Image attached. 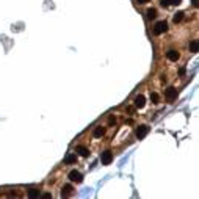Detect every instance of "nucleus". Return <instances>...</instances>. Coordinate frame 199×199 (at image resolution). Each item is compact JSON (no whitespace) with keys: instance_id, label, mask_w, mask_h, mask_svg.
Wrapping results in <instances>:
<instances>
[{"instance_id":"20","label":"nucleus","mask_w":199,"mask_h":199,"mask_svg":"<svg viewBox=\"0 0 199 199\" xmlns=\"http://www.w3.org/2000/svg\"><path fill=\"white\" fill-rule=\"evenodd\" d=\"M179 74H180V75H184V74H185V68H180V71H179Z\"/></svg>"},{"instance_id":"23","label":"nucleus","mask_w":199,"mask_h":199,"mask_svg":"<svg viewBox=\"0 0 199 199\" xmlns=\"http://www.w3.org/2000/svg\"><path fill=\"white\" fill-rule=\"evenodd\" d=\"M193 7H198V0H193Z\"/></svg>"},{"instance_id":"13","label":"nucleus","mask_w":199,"mask_h":199,"mask_svg":"<svg viewBox=\"0 0 199 199\" xmlns=\"http://www.w3.org/2000/svg\"><path fill=\"white\" fill-rule=\"evenodd\" d=\"M75 162H77V157L74 155V154H69V155L64 157V163H68V165H72Z\"/></svg>"},{"instance_id":"19","label":"nucleus","mask_w":199,"mask_h":199,"mask_svg":"<svg viewBox=\"0 0 199 199\" xmlns=\"http://www.w3.org/2000/svg\"><path fill=\"white\" fill-rule=\"evenodd\" d=\"M108 122H110V125H112V124H114V116H110Z\"/></svg>"},{"instance_id":"14","label":"nucleus","mask_w":199,"mask_h":199,"mask_svg":"<svg viewBox=\"0 0 199 199\" xmlns=\"http://www.w3.org/2000/svg\"><path fill=\"white\" fill-rule=\"evenodd\" d=\"M146 14H147V19H155L157 17V9L155 8H149Z\"/></svg>"},{"instance_id":"6","label":"nucleus","mask_w":199,"mask_h":199,"mask_svg":"<svg viewBox=\"0 0 199 199\" xmlns=\"http://www.w3.org/2000/svg\"><path fill=\"white\" fill-rule=\"evenodd\" d=\"M144 105H146V97L143 96V94L135 97V107L136 108H144Z\"/></svg>"},{"instance_id":"10","label":"nucleus","mask_w":199,"mask_h":199,"mask_svg":"<svg viewBox=\"0 0 199 199\" xmlns=\"http://www.w3.org/2000/svg\"><path fill=\"white\" fill-rule=\"evenodd\" d=\"M72 190H74V188H72V185H69V184H68V185H64V187H63V190H61V196L66 198V196L72 195Z\"/></svg>"},{"instance_id":"22","label":"nucleus","mask_w":199,"mask_h":199,"mask_svg":"<svg viewBox=\"0 0 199 199\" xmlns=\"http://www.w3.org/2000/svg\"><path fill=\"white\" fill-rule=\"evenodd\" d=\"M138 2H140V3H143V5H144V3H147V2H151V0H138Z\"/></svg>"},{"instance_id":"5","label":"nucleus","mask_w":199,"mask_h":199,"mask_svg":"<svg viewBox=\"0 0 199 199\" xmlns=\"http://www.w3.org/2000/svg\"><path fill=\"white\" fill-rule=\"evenodd\" d=\"M69 179L72 180V182H77V184H80V182H83V176H82L79 171H71L69 173Z\"/></svg>"},{"instance_id":"11","label":"nucleus","mask_w":199,"mask_h":199,"mask_svg":"<svg viewBox=\"0 0 199 199\" xmlns=\"http://www.w3.org/2000/svg\"><path fill=\"white\" fill-rule=\"evenodd\" d=\"M190 52H193V53H198V52H199V41L193 39V41L190 42Z\"/></svg>"},{"instance_id":"15","label":"nucleus","mask_w":199,"mask_h":199,"mask_svg":"<svg viewBox=\"0 0 199 199\" xmlns=\"http://www.w3.org/2000/svg\"><path fill=\"white\" fill-rule=\"evenodd\" d=\"M182 19H184V13H182V11H177V13L174 14V17H173V20L176 22V24H177V22H180Z\"/></svg>"},{"instance_id":"2","label":"nucleus","mask_w":199,"mask_h":199,"mask_svg":"<svg viewBox=\"0 0 199 199\" xmlns=\"http://www.w3.org/2000/svg\"><path fill=\"white\" fill-rule=\"evenodd\" d=\"M112 160H113V154L110 152V151H104L101 154V162H102V165H110V163H112Z\"/></svg>"},{"instance_id":"9","label":"nucleus","mask_w":199,"mask_h":199,"mask_svg":"<svg viewBox=\"0 0 199 199\" xmlns=\"http://www.w3.org/2000/svg\"><path fill=\"white\" fill-rule=\"evenodd\" d=\"M104 135H105V129H104L102 125L96 127L94 132H93V136H94V138H101V136H104Z\"/></svg>"},{"instance_id":"3","label":"nucleus","mask_w":199,"mask_h":199,"mask_svg":"<svg viewBox=\"0 0 199 199\" xmlns=\"http://www.w3.org/2000/svg\"><path fill=\"white\" fill-rule=\"evenodd\" d=\"M147 132H149V127L147 125H140L136 129V132H135V135H136V138L138 140H143L146 135H147Z\"/></svg>"},{"instance_id":"16","label":"nucleus","mask_w":199,"mask_h":199,"mask_svg":"<svg viewBox=\"0 0 199 199\" xmlns=\"http://www.w3.org/2000/svg\"><path fill=\"white\" fill-rule=\"evenodd\" d=\"M151 101H152V104H158L160 96L157 94V93H151Z\"/></svg>"},{"instance_id":"4","label":"nucleus","mask_w":199,"mask_h":199,"mask_svg":"<svg viewBox=\"0 0 199 199\" xmlns=\"http://www.w3.org/2000/svg\"><path fill=\"white\" fill-rule=\"evenodd\" d=\"M165 96H166V99L169 102H173L176 97H177V90H176V88H173V86H169L166 91H165Z\"/></svg>"},{"instance_id":"7","label":"nucleus","mask_w":199,"mask_h":199,"mask_svg":"<svg viewBox=\"0 0 199 199\" xmlns=\"http://www.w3.org/2000/svg\"><path fill=\"white\" fill-rule=\"evenodd\" d=\"M179 57H180V55H179L177 50H168L166 52V58L169 60V61H177Z\"/></svg>"},{"instance_id":"21","label":"nucleus","mask_w":199,"mask_h":199,"mask_svg":"<svg viewBox=\"0 0 199 199\" xmlns=\"http://www.w3.org/2000/svg\"><path fill=\"white\" fill-rule=\"evenodd\" d=\"M42 198H46V199H50L52 196H50V195H49V193H46V195H42Z\"/></svg>"},{"instance_id":"8","label":"nucleus","mask_w":199,"mask_h":199,"mask_svg":"<svg viewBox=\"0 0 199 199\" xmlns=\"http://www.w3.org/2000/svg\"><path fill=\"white\" fill-rule=\"evenodd\" d=\"M75 152L79 154V155H82V157H88V155H90V151H88L85 146H77Z\"/></svg>"},{"instance_id":"1","label":"nucleus","mask_w":199,"mask_h":199,"mask_svg":"<svg viewBox=\"0 0 199 199\" xmlns=\"http://www.w3.org/2000/svg\"><path fill=\"white\" fill-rule=\"evenodd\" d=\"M168 30V24L165 20H160V22H157L155 24V27H154V35H162V33H165Z\"/></svg>"},{"instance_id":"12","label":"nucleus","mask_w":199,"mask_h":199,"mask_svg":"<svg viewBox=\"0 0 199 199\" xmlns=\"http://www.w3.org/2000/svg\"><path fill=\"white\" fill-rule=\"evenodd\" d=\"M39 196H41L39 190H36V188L28 190V198H30V199H36V198H39Z\"/></svg>"},{"instance_id":"18","label":"nucleus","mask_w":199,"mask_h":199,"mask_svg":"<svg viewBox=\"0 0 199 199\" xmlns=\"http://www.w3.org/2000/svg\"><path fill=\"white\" fill-rule=\"evenodd\" d=\"M171 5H180L182 3V0H169Z\"/></svg>"},{"instance_id":"17","label":"nucleus","mask_w":199,"mask_h":199,"mask_svg":"<svg viewBox=\"0 0 199 199\" xmlns=\"http://www.w3.org/2000/svg\"><path fill=\"white\" fill-rule=\"evenodd\" d=\"M160 3H162V7H169L171 5L169 0H160Z\"/></svg>"}]
</instances>
